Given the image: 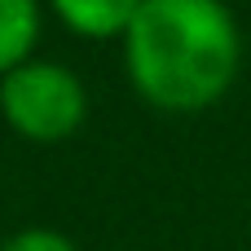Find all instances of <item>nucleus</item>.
I'll return each mask as SVG.
<instances>
[{
	"label": "nucleus",
	"instance_id": "1",
	"mask_svg": "<svg viewBox=\"0 0 251 251\" xmlns=\"http://www.w3.org/2000/svg\"><path fill=\"white\" fill-rule=\"evenodd\" d=\"M137 93L172 115L216 106L243 62V35L225 0H141L124 31Z\"/></svg>",
	"mask_w": 251,
	"mask_h": 251
},
{
	"label": "nucleus",
	"instance_id": "2",
	"mask_svg": "<svg viewBox=\"0 0 251 251\" xmlns=\"http://www.w3.org/2000/svg\"><path fill=\"white\" fill-rule=\"evenodd\" d=\"M84 84L57 62H22L9 75H0V115L26 141H66L84 124Z\"/></svg>",
	"mask_w": 251,
	"mask_h": 251
},
{
	"label": "nucleus",
	"instance_id": "3",
	"mask_svg": "<svg viewBox=\"0 0 251 251\" xmlns=\"http://www.w3.org/2000/svg\"><path fill=\"white\" fill-rule=\"evenodd\" d=\"M137 4L141 0H53L57 18L84 40H110V35L124 40V31L137 18Z\"/></svg>",
	"mask_w": 251,
	"mask_h": 251
},
{
	"label": "nucleus",
	"instance_id": "4",
	"mask_svg": "<svg viewBox=\"0 0 251 251\" xmlns=\"http://www.w3.org/2000/svg\"><path fill=\"white\" fill-rule=\"evenodd\" d=\"M40 40V4L35 0H0V75L31 62Z\"/></svg>",
	"mask_w": 251,
	"mask_h": 251
},
{
	"label": "nucleus",
	"instance_id": "5",
	"mask_svg": "<svg viewBox=\"0 0 251 251\" xmlns=\"http://www.w3.org/2000/svg\"><path fill=\"white\" fill-rule=\"evenodd\" d=\"M0 251H75V243L57 229H22V234L4 238Z\"/></svg>",
	"mask_w": 251,
	"mask_h": 251
}]
</instances>
